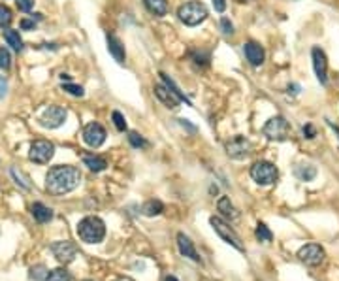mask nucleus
Returning <instances> with one entry per match:
<instances>
[{"instance_id":"15","label":"nucleus","mask_w":339,"mask_h":281,"mask_svg":"<svg viewBox=\"0 0 339 281\" xmlns=\"http://www.w3.org/2000/svg\"><path fill=\"white\" fill-rule=\"evenodd\" d=\"M243 51H245V57H247V61L251 63L253 66H260L262 63H264V47L260 45V43L256 42H247L243 45Z\"/></svg>"},{"instance_id":"28","label":"nucleus","mask_w":339,"mask_h":281,"mask_svg":"<svg viewBox=\"0 0 339 281\" xmlns=\"http://www.w3.org/2000/svg\"><path fill=\"white\" fill-rule=\"evenodd\" d=\"M254 234H256V238L260 240V242H266V244L273 240V234H271V230L266 227L264 223H258V225H256V232H254Z\"/></svg>"},{"instance_id":"3","label":"nucleus","mask_w":339,"mask_h":281,"mask_svg":"<svg viewBox=\"0 0 339 281\" xmlns=\"http://www.w3.org/2000/svg\"><path fill=\"white\" fill-rule=\"evenodd\" d=\"M177 15H179V19L185 23L187 27H196V25H200L202 21H205L207 10H205V6H203L202 2L192 0V2H187V4L181 6L179 11H177Z\"/></svg>"},{"instance_id":"39","label":"nucleus","mask_w":339,"mask_h":281,"mask_svg":"<svg viewBox=\"0 0 339 281\" xmlns=\"http://www.w3.org/2000/svg\"><path fill=\"white\" fill-rule=\"evenodd\" d=\"M34 27H36V23L31 21V19H23V21H21V29H23V31H32Z\"/></svg>"},{"instance_id":"17","label":"nucleus","mask_w":339,"mask_h":281,"mask_svg":"<svg viewBox=\"0 0 339 281\" xmlns=\"http://www.w3.org/2000/svg\"><path fill=\"white\" fill-rule=\"evenodd\" d=\"M107 51L111 53V57L115 59L117 63H125V57H127V53H125V45H123V42L117 38V36H113V34H107Z\"/></svg>"},{"instance_id":"1","label":"nucleus","mask_w":339,"mask_h":281,"mask_svg":"<svg viewBox=\"0 0 339 281\" xmlns=\"http://www.w3.org/2000/svg\"><path fill=\"white\" fill-rule=\"evenodd\" d=\"M79 181H81V172L75 166L59 164V166H53L45 176V189L51 195H66L74 191Z\"/></svg>"},{"instance_id":"33","label":"nucleus","mask_w":339,"mask_h":281,"mask_svg":"<svg viewBox=\"0 0 339 281\" xmlns=\"http://www.w3.org/2000/svg\"><path fill=\"white\" fill-rule=\"evenodd\" d=\"M11 66V55L6 47H0V68L2 70H8Z\"/></svg>"},{"instance_id":"10","label":"nucleus","mask_w":339,"mask_h":281,"mask_svg":"<svg viewBox=\"0 0 339 281\" xmlns=\"http://www.w3.org/2000/svg\"><path fill=\"white\" fill-rule=\"evenodd\" d=\"M298 257L307 266H318L324 260V249L317 246V244H307V246H304L298 251Z\"/></svg>"},{"instance_id":"32","label":"nucleus","mask_w":339,"mask_h":281,"mask_svg":"<svg viewBox=\"0 0 339 281\" xmlns=\"http://www.w3.org/2000/svg\"><path fill=\"white\" fill-rule=\"evenodd\" d=\"M128 141L132 143V147H147V141H145V138L143 136H139L138 132H130L128 134Z\"/></svg>"},{"instance_id":"20","label":"nucleus","mask_w":339,"mask_h":281,"mask_svg":"<svg viewBox=\"0 0 339 281\" xmlns=\"http://www.w3.org/2000/svg\"><path fill=\"white\" fill-rule=\"evenodd\" d=\"M143 4L151 13L159 15V17L168 13V0H143Z\"/></svg>"},{"instance_id":"13","label":"nucleus","mask_w":339,"mask_h":281,"mask_svg":"<svg viewBox=\"0 0 339 281\" xmlns=\"http://www.w3.org/2000/svg\"><path fill=\"white\" fill-rule=\"evenodd\" d=\"M311 57H313V66H315V74H317L318 81L320 83H326L328 81V63H326L324 51L318 49V47H313Z\"/></svg>"},{"instance_id":"8","label":"nucleus","mask_w":339,"mask_h":281,"mask_svg":"<svg viewBox=\"0 0 339 281\" xmlns=\"http://www.w3.org/2000/svg\"><path fill=\"white\" fill-rule=\"evenodd\" d=\"M66 121V109L63 106H49L40 115V125L45 129H57Z\"/></svg>"},{"instance_id":"23","label":"nucleus","mask_w":339,"mask_h":281,"mask_svg":"<svg viewBox=\"0 0 339 281\" xmlns=\"http://www.w3.org/2000/svg\"><path fill=\"white\" fill-rule=\"evenodd\" d=\"M164 211V206L160 200H147L145 204L141 206V213L147 217H155V215H160Z\"/></svg>"},{"instance_id":"40","label":"nucleus","mask_w":339,"mask_h":281,"mask_svg":"<svg viewBox=\"0 0 339 281\" xmlns=\"http://www.w3.org/2000/svg\"><path fill=\"white\" fill-rule=\"evenodd\" d=\"M6 89H8V83H6V79H4V77H0V98L6 97Z\"/></svg>"},{"instance_id":"7","label":"nucleus","mask_w":339,"mask_h":281,"mask_svg":"<svg viewBox=\"0 0 339 281\" xmlns=\"http://www.w3.org/2000/svg\"><path fill=\"white\" fill-rule=\"evenodd\" d=\"M262 132H264V136H268L270 140H285L286 136H288V132H290V125H288V121L285 117L275 115V117H271V119L266 123Z\"/></svg>"},{"instance_id":"4","label":"nucleus","mask_w":339,"mask_h":281,"mask_svg":"<svg viewBox=\"0 0 339 281\" xmlns=\"http://www.w3.org/2000/svg\"><path fill=\"white\" fill-rule=\"evenodd\" d=\"M251 177H253L258 185H271L277 181L279 172H277V168L271 164V162L258 161L251 166Z\"/></svg>"},{"instance_id":"41","label":"nucleus","mask_w":339,"mask_h":281,"mask_svg":"<svg viewBox=\"0 0 339 281\" xmlns=\"http://www.w3.org/2000/svg\"><path fill=\"white\" fill-rule=\"evenodd\" d=\"M164 281H179V280H177V278H173V276H166Z\"/></svg>"},{"instance_id":"42","label":"nucleus","mask_w":339,"mask_h":281,"mask_svg":"<svg viewBox=\"0 0 339 281\" xmlns=\"http://www.w3.org/2000/svg\"><path fill=\"white\" fill-rule=\"evenodd\" d=\"M61 79H63V81L64 79H66V81H70V76H68V74H61Z\"/></svg>"},{"instance_id":"14","label":"nucleus","mask_w":339,"mask_h":281,"mask_svg":"<svg viewBox=\"0 0 339 281\" xmlns=\"http://www.w3.org/2000/svg\"><path fill=\"white\" fill-rule=\"evenodd\" d=\"M177 247H179V253L183 255V257H189V259L194 260V262H202L198 251L194 249L192 240L189 238L187 234H183V232H179V234H177Z\"/></svg>"},{"instance_id":"24","label":"nucleus","mask_w":339,"mask_h":281,"mask_svg":"<svg viewBox=\"0 0 339 281\" xmlns=\"http://www.w3.org/2000/svg\"><path fill=\"white\" fill-rule=\"evenodd\" d=\"M83 164L89 168V170H93V172H102V170L107 166L104 159H100V157H91V155L83 157Z\"/></svg>"},{"instance_id":"29","label":"nucleus","mask_w":339,"mask_h":281,"mask_svg":"<svg viewBox=\"0 0 339 281\" xmlns=\"http://www.w3.org/2000/svg\"><path fill=\"white\" fill-rule=\"evenodd\" d=\"M47 281H70V274L64 268H55V270L49 272Z\"/></svg>"},{"instance_id":"16","label":"nucleus","mask_w":339,"mask_h":281,"mask_svg":"<svg viewBox=\"0 0 339 281\" xmlns=\"http://www.w3.org/2000/svg\"><path fill=\"white\" fill-rule=\"evenodd\" d=\"M155 97L159 98L160 102L166 106V108H177L179 106V98L175 97V93L173 91H170L166 85H155Z\"/></svg>"},{"instance_id":"31","label":"nucleus","mask_w":339,"mask_h":281,"mask_svg":"<svg viewBox=\"0 0 339 281\" xmlns=\"http://www.w3.org/2000/svg\"><path fill=\"white\" fill-rule=\"evenodd\" d=\"M63 91L64 93H68V95H72V97H83L85 91L81 85H74V83H63Z\"/></svg>"},{"instance_id":"18","label":"nucleus","mask_w":339,"mask_h":281,"mask_svg":"<svg viewBox=\"0 0 339 281\" xmlns=\"http://www.w3.org/2000/svg\"><path fill=\"white\" fill-rule=\"evenodd\" d=\"M32 217H34L38 223H47V221L53 219V211H51L45 204H42V202H34V204H32Z\"/></svg>"},{"instance_id":"25","label":"nucleus","mask_w":339,"mask_h":281,"mask_svg":"<svg viewBox=\"0 0 339 281\" xmlns=\"http://www.w3.org/2000/svg\"><path fill=\"white\" fill-rule=\"evenodd\" d=\"M10 174H11V177L15 179V183L19 185V187H23V189H31V179H29V176H25V174L17 168V166H11L10 168Z\"/></svg>"},{"instance_id":"19","label":"nucleus","mask_w":339,"mask_h":281,"mask_svg":"<svg viewBox=\"0 0 339 281\" xmlns=\"http://www.w3.org/2000/svg\"><path fill=\"white\" fill-rule=\"evenodd\" d=\"M217 208H219V211L223 213L224 217H228V219H237L239 217V211L234 208V204L230 202V198L228 196H223V198H219V202H217Z\"/></svg>"},{"instance_id":"30","label":"nucleus","mask_w":339,"mask_h":281,"mask_svg":"<svg viewBox=\"0 0 339 281\" xmlns=\"http://www.w3.org/2000/svg\"><path fill=\"white\" fill-rule=\"evenodd\" d=\"M11 19H13L11 10L8 8V6L0 4V27H2V29H4V27H8V25L11 23Z\"/></svg>"},{"instance_id":"2","label":"nucleus","mask_w":339,"mask_h":281,"mask_svg":"<svg viewBox=\"0 0 339 281\" xmlns=\"http://www.w3.org/2000/svg\"><path fill=\"white\" fill-rule=\"evenodd\" d=\"M77 236L85 244H100L106 236V225L96 215L85 217L77 225Z\"/></svg>"},{"instance_id":"38","label":"nucleus","mask_w":339,"mask_h":281,"mask_svg":"<svg viewBox=\"0 0 339 281\" xmlns=\"http://www.w3.org/2000/svg\"><path fill=\"white\" fill-rule=\"evenodd\" d=\"M315 134H317V130L313 129V125H305V127H304V138H309V140H311V138H315Z\"/></svg>"},{"instance_id":"34","label":"nucleus","mask_w":339,"mask_h":281,"mask_svg":"<svg viewBox=\"0 0 339 281\" xmlns=\"http://www.w3.org/2000/svg\"><path fill=\"white\" fill-rule=\"evenodd\" d=\"M111 119H113V123H115L117 130H127V121H125V117H123V113L121 111H113L111 113Z\"/></svg>"},{"instance_id":"43","label":"nucleus","mask_w":339,"mask_h":281,"mask_svg":"<svg viewBox=\"0 0 339 281\" xmlns=\"http://www.w3.org/2000/svg\"><path fill=\"white\" fill-rule=\"evenodd\" d=\"M328 125H330V127H332V129H334V130H336V134H338V136H339V129H338V127H336V125H332V123H328Z\"/></svg>"},{"instance_id":"5","label":"nucleus","mask_w":339,"mask_h":281,"mask_svg":"<svg viewBox=\"0 0 339 281\" xmlns=\"http://www.w3.org/2000/svg\"><path fill=\"white\" fill-rule=\"evenodd\" d=\"M209 223H211V227H213V230L221 236V238L226 242V244H230L232 247H236L237 251H245V247H243V244H241V240H239V236L234 232L232 228L228 227V223H224L223 219L221 217H211L209 219Z\"/></svg>"},{"instance_id":"21","label":"nucleus","mask_w":339,"mask_h":281,"mask_svg":"<svg viewBox=\"0 0 339 281\" xmlns=\"http://www.w3.org/2000/svg\"><path fill=\"white\" fill-rule=\"evenodd\" d=\"M294 174H296V177L300 181H311L317 176V168L311 166V164H302V166H296Z\"/></svg>"},{"instance_id":"9","label":"nucleus","mask_w":339,"mask_h":281,"mask_svg":"<svg viewBox=\"0 0 339 281\" xmlns=\"http://www.w3.org/2000/svg\"><path fill=\"white\" fill-rule=\"evenodd\" d=\"M106 129L100 123H89L83 129V141L89 147H100L106 141Z\"/></svg>"},{"instance_id":"27","label":"nucleus","mask_w":339,"mask_h":281,"mask_svg":"<svg viewBox=\"0 0 339 281\" xmlns=\"http://www.w3.org/2000/svg\"><path fill=\"white\" fill-rule=\"evenodd\" d=\"M47 276H49V270H47V266H43V264H36V266H32L31 268V278L36 281H47Z\"/></svg>"},{"instance_id":"6","label":"nucleus","mask_w":339,"mask_h":281,"mask_svg":"<svg viewBox=\"0 0 339 281\" xmlns=\"http://www.w3.org/2000/svg\"><path fill=\"white\" fill-rule=\"evenodd\" d=\"M55 155V145L47 140H36L31 145V151H29V159L36 164H45L53 159Z\"/></svg>"},{"instance_id":"12","label":"nucleus","mask_w":339,"mask_h":281,"mask_svg":"<svg viewBox=\"0 0 339 281\" xmlns=\"http://www.w3.org/2000/svg\"><path fill=\"white\" fill-rule=\"evenodd\" d=\"M226 153L232 159H243L251 153V143L249 140H245L243 136H236L226 143Z\"/></svg>"},{"instance_id":"36","label":"nucleus","mask_w":339,"mask_h":281,"mask_svg":"<svg viewBox=\"0 0 339 281\" xmlns=\"http://www.w3.org/2000/svg\"><path fill=\"white\" fill-rule=\"evenodd\" d=\"M221 27H223V33L224 34H232L234 33V25L230 23V19H226V17H223V21H221Z\"/></svg>"},{"instance_id":"37","label":"nucleus","mask_w":339,"mask_h":281,"mask_svg":"<svg viewBox=\"0 0 339 281\" xmlns=\"http://www.w3.org/2000/svg\"><path fill=\"white\" fill-rule=\"evenodd\" d=\"M211 2H213V8H215V11L223 13V11L226 10V0H211Z\"/></svg>"},{"instance_id":"11","label":"nucleus","mask_w":339,"mask_h":281,"mask_svg":"<svg viewBox=\"0 0 339 281\" xmlns=\"http://www.w3.org/2000/svg\"><path fill=\"white\" fill-rule=\"evenodd\" d=\"M51 251H53V255L57 257V260H59V262H64V264L72 262V260L75 259V255H77V247H75L72 242H68V240H64V242H55L53 246H51Z\"/></svg>"},{"instance_id":"26","label":"nucleus","mask_w":339,"mask_h":281,"mask_svg":"<svg viewBox=\"0 0 339 281\" xmlns=\"http://www.w3.org/2000/svg\"><path fill=\"white\" fill-rule=\"evenodd\" d=\"M160 77H162V81H164V85L168 87L170 91H173V93H175V97L179 98L181 102H187V104H191V102H189V98L185 97V95H183V93H181V89L177 85H175V81H173V79H171V77H168L166 76V74H160Z\"/></svg>"},{"instance_id":"44","label":"nucleus","mask_w":339,"mask_h":281,"mask_svg":"<svg viewBox=\"0 0 339 281\" xmlns=\"http://www.w3.org/2000/svg\"><path fill=\"white\" fill-rule=\"evenodd\" d=\"M239 2H243V0H239Z\"/></svg>"},{"instance_id":"35","label":"nucleus","mask_w":339,"mask_h":281,"mask_svg":"<svg viewBox=\"0 0 339 281\" xmlns=\"http://www.w3.org/2000/svg\"><path fill=\"white\" fill-rule=\"evenodd\" d=\"M17 2V8L21 11H31L34 8V0H15Z\"/></svg>"},{"instance_id":"22","label":"nucleus","mask_w":339,"mask_h":281,"mask_svg":"<svg viewBox=\"0 0 339 281\" xmlns=\"http://www.w3.org/2000/svg\"><path fill=\"white\" fill-rule=\"evenodd\" d=\"M2 36H4V40L8 42V45H10L11 49H15V51H21L23 49V40H21V36H19L17 31L6 29V31L2 33Z\"/></svg>"}]
</instances>
